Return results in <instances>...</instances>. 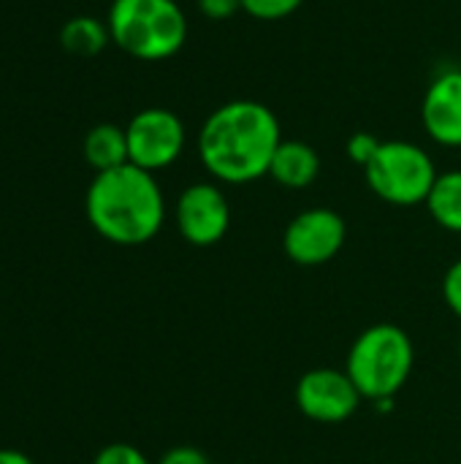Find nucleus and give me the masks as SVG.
<instances>
[{
    "label": "nucleus",
    "instance_id": "a211bd4d",
    "mask_svg": "<svg viewBox=\"0 0 461 464\" xmlns=\"http://www.w3.org/2000/svg\"><path fill=\"white\" fill-rule=\"evenodd\" d=\"M443 299L448 304V310L461 321V258L454 261L443 277Z\"/></svg>",
    "mask_w": 461,
    "mask_h": 464
},
{
    "label": "nucleus",
    "instance_id": "412c9836",
    "mask_svg": "<svg viewBox=\"0 0 461 464\" xmlns=\"http://www.w3.org/2000/svg\"><path fill=\"white\" fill-rule=\"evenodd\" d=\"M0 464H35L27 454L14 451V449H0Z\"/></svg>",
    "mask_w": 461,
    "mask_h": 464
},
{
    "label": "nucleus",
    "instance_id": "f03ea898",
    "mask_svg": "<svg viewBox=\"0 0 461 464\" xmlns=\"http://www.w3.org/2000/svg\"><path fill=\"white\" fill-rule=\"evenodd\" d=\"M84 212L98 237L120 247H139L155 239L166 223V198L155 174L125 163L92 177Z\"/></svg>",
    "mask_w": 461,
    "mask_h": 464
},
{
    "label": "nucleus",
    "instance_id": "2eb2a0df",
    "mask_svg": "<svg viewBox=\"0 0 461 464\" xmlns=\"http://www.w3.org/2000/svg\"><path fill=\"white\" fill-rule=\"evenodd\" d=\"M304 0H242V11L261 22H277L291 16Z\"/></svg>",
    "mask_w": 461,
    "mask_h": 464
},
{
    "label": "nucleus",
    "instance_id": "0eeeda50",
    "mask_svg": "<svg viewBox=\"0 0 461 464\" xmlns=\"http://www.w3.org/2000/svg\"><path fill=\"white\" fill-rule=\"evenodd\" d=\"M348 239V226L340 212L312 207L299 212L283 234L285 256L299 266H321L340 256Z\"/></svg>",
    "mask_w": 461,
    "mask_h": 464
},
{
    "label": "nucleus",
    "instance_id": "f8f14e48",
    "mask_svg": "<svg viewBox=\"0 0 461 464\" xmlns=\"http://www.w3.org/2000/svg\"><path fill=\"white\" fill-rule=\"evenodd\" d=\"M84 160L95 169V174L101 171H111L120 169L128 160V136L125 128L114 125V122H101L95 128L87 130L84 144H82Z\"/></svg>",
    "mask_w": 461,
    "mask_h": 464
},
{
    "label": "nucleus",
    "instance_id": "f257e3e1",
    "mask_svg": "<svg viewBox=\"0 0 461 464\" xmlns=\"http://www.w3.org/2000/svg\"><path fill=\"white\" fill-rule=\"evenodd\" d=\"M280 141V120L269 106L258 101H228L204 120L198 158L215 182L250 185L269 177Z\"/></svg>",
    "mask_w": 461,
    "mask_h": 464
},
{
    "label": "nucleus",
    "instance_id": "9b49d317",
    "mask_svg": "<svg viewBox=\"0 0 461 464\" xmlns=\"http://www.w3.org/2000/svg\"><path fill=\"white\" fill-rule=\"evenodd\" d=\"M321 174V158L318 152L299 139H283L272 166H269V177L288 190H304L310 188Z\"/></svg>",
    "mask_w": 461,
    "mask_h": 464
},
{
    "label": "nucleus",
    "instance_id": "7ed1b4c3",
    "mask_svg": "<svg viewBox=\"0 0 461 464\" xmlns=\"http://www.w3.org/2000/svg\"><path fill=\"white\" fill-rule=\"evenodd\" d=\"M416 367V345L397 324H375L364 329L345 359V372L364 400H394L410 381Z\"/></svg>",
    "mask_w": 461,
    "mask_h": 464
},
{
    "label": "nucleus",
    "instance_id": "f3484780",
    "mask_svg": "<svg viewBox=\"0 0 461 464\" xmlns=\"http://www.w3.org/2000/svg\"><path fill=\"white\" fill-rule=\"evenodd\" d=\"M380 144H383V141H380L378 136H372V133H367V130H356V133L348 139L345 152H348V158H351L356 166L364 169V166L375 158V152H378Z\"/></svg>",
    "mask_w": 461,
    "mask_h": 464
},
{
    "label": "nucleus",
    "instance_id": "4468645a",
    "mask_svg": "<svg viewBox=\"0 0 461 464\" xmlns=\"http://www.w3.org/2000/svg\"><path fill=\"white\" fill-rule=\"evenodd\" d=\"M111 41L109 24L95 16H71L60 27V46L73 57H95Z\"/></svg>",
    "mask_w": 461,
    "mask_h": 464
},
{
    "label": "nucleus",
    "instance_id": "20e7f679",
    "mask_svg": "<svg viewBox=\"0 0 461 464\" xmlns=\"http://www.w3.org/2000/svg\"><path fill=\"white\" fill-rule=\"evenodd\" d=\"M106 24L111 41L144 63L168 60L187 41V19L177 0H114Z\"/></svg>",
    "mask_w": 461,
    "mask_h": 464
},
{
    "label": "nucleus",
    "instance_id": "6e6552de",
    "mask_svg": "<svg viewBox=\"0 0 461 464\" xmlns=\"http://www.w3.org/2000/svg\"><path fill=\"white\" fill-rule=\"evenodd\" d=\"M296 408L315 424H342L361 408L364 397L345 370L318 367L299 378L293 392Z\"/></svg>",
    "mask_w": 461,
    "mask_h": 464
},
{
    "label": "nucleus",
    "instance_id": "423d86ee",
    "mask_svg": "<svg viewBox=\"0 0 461 464\" xmlns=\"http://www.w3.org/2000/svg\"><path fill=\"white\" fill-rule=\"evenodd\" d=\"M128 136V160L149 174L163 171L179 160L185 152L187 130L185 122L163 106L141 109L125 125Z\"/></svg>",
    "mask_w": 461,
    "mask_h": 464
},
{
    "label": "nucleus",
    "instance_id": "9d476101",
    "mask_svg": "<svg viewBox=\"0 0 461 464\" xmlns=\"http://www.w3.org/2000/svg\"><path fill=\"white\" fill-rule=\"evenodd\" d=\"M427 136L440 147H461V68H448L432 79L421 103Z\"/></svg>",
    "mask_w": 461,
    "mask_h": 464
},
{
    "label": "nucleus",
    "instance_id": "aec40b11",
    "mask_svg": "<svg viewBox=\"0 0 461 464\" xmlns=\"http://www.w3.org/2000/svg\"><path fill=\"white\" fill-rule=\"evenodd\" d=\"M158 464H212L206 459V454L204 451H198V449H193V446H177V449H171V451H166Z\"/></svg>",
    "mask_w": 461,
    "mask_h": 464
},
{
    "label": "nucleus",
    "instance_id": "dca6fc26",
    "mask_svg": "<svg viewBox=\"0 0 461 464\" xmlns=\"http://www.w3.org/2000/svg\"><path fill=\"white\" fill-rule=\"evenodd\" d=\"M92 464H152L147 459V454L141 449H136L133 443H109L103 446Z\"/></svg>",
    "mask_w": 461,
    "mask_h": 464
},
{
    "label": "nucleus",
    "instance_id": "4be33fe9",
    "mask_svg": "<svg viewBox=\"0 0 461 464\" xmlns=\"http://www.w3.org/2000/svg\"><path fill=\"white\" fill-rule=\"evenodd\" d=\"M459 356H461V340H459Z\"/></svg>",
    "mask_w": 461,
    "mask_h": 464
},
{
    "label": "nucleus",
    "instance_id": "1a4fd4ad",
    "mask_svg": "<svg viewBox=\"0 0 461 464\" xmlns=\"http://www.w3.org/2000/svg\"><path fill=\"white\" fill-rule=\"evenodd\" d=\"M177 228L193 247L217 245L231 228V207L220 185L193 182L177 198Z\"/></svg>",
    "mask_w": 461,
    "mask_h": 464
},
{
    "label": "nucleus",
    "instance_id": "39448f33",
    "mask_svg": "<svg viewBox=\"0 0 461 464\" xmlns=\"http://www.w3.org/2000/svg\"><path fill=\"white\" fill-rule=\"evenodd\" d=\"M364 179L370 190L394 207L427 204V196L437 179V166L432 155L413 141H383L375 158L364 166Z\"/></svg>",
    "mask_w": 461,
    "mask_h": 464
},
{
    "label": "nucleus",
    "instance_id": "ddd939ff",
    "mask_svg": "<svg viewBox=\"0 0 461 464\" xmlns=\"http://www.w3.org/2000/svg\"><path fill=\"white\" fill-rule=\"evenodd\" d=\"M424 207L440 228L461 234V169L437 174Z\"/></svg>",
    "mask_w": 461,
    "mask_h": 464
},
{
    "label": "nucleus",
    "instance_id": "6ab92c4d",
    "mask_svg": "<svg viewBox=\"0 0 461 464\" xmlns=\"http://www.w3.org/2000/svg\"><path fill=\"white\" fill-rule=\"evenodd\" d=\"M198 11L212 22H226L242 11V0H198Z\"/></svg>",
    "mask_w": 461,
    "mask_h": 464
}]
</instances>
